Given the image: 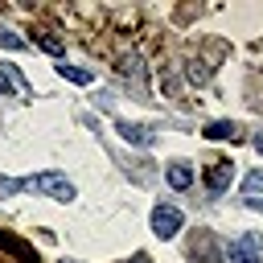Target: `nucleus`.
Wrapping results in <instances>:
<instances>
[{
  "label": "nucleus",
  "instance_id": "f257e3e1",
  "mask_svg": "<svg viewBox=\"0 0 263 263\" xmlns=\"http://www.w3.org/2000/svg\"><path fill=\"white\" fill-rule=\"evenodd\" d=\"M25 189L49 193L53 201H74V185H70L66 177H58V173H37V177H29V181H25Z\"/></svg>",
  "mask_w": 263,
  "mask_h": 263
},
{
  "label": "nucleus",
  "instance_id": "f03ea898",
  "mask_svg": "<svg viewBox=\"0 0 263 263\" xmlns=\"http://www.w3.org/2000/svg\"><path fill=\"white\" fill-rule=\"evenodd\" d=\"M181 222H185V218H181L177 205H164V201H160V205L152 210V230H156L160 238H173V234L181 230Z\"/></svg>",
  "mask_w": 263,
  "mask_h": 263
},
{
  "label": "nucleus",
  "instance_id": "7ed1b4c3",
  "mask_svg": "<svg viewBox=\"0 0 263 263\" xmlns=\"http://www.w3.org/2000/svg\"><path fill=\"white\" fill-rule=\"evenodd\" d=\"M230 177H234V164H230V160L218 156V160L205 164V189H210V193H226V189H230Z\"/></svg>",
  "mask_w": 263,
  "mask_h": 263
},
{
  "label": "nucleus",
  "instance_id": "20e7f679",
  "mask_svg": "<svg viewBox=\"0 0 263 263\" xmlns=\"http://www.w3.org/2000/svg\"><path fill=\"white\" fill-rule=\"evenodd\" d=\"M0 263H37V255H33L21 238H12V234L0 230Z\"/></svg>",
  "mask_w": 263,
  "mask_h": 263
},
{
  "label": "nucleus",
  "instance_id": "39448f33",
  "mask_svg": "<svg viewBox=\"0 0 263 263\" xmlns=\"http://www.w3.org/2000/svg\"><path fill=\"white\" fill-rule=\"evenodd\" d=\"M226 259H230V263H263V259H259V234H247L242 242H230Z\"/></svg>",
  "mask_w": 263,
  "mask_h": 263
},
{
  "label": "nucleus",
  "instance_id": "423d86ee",
  "mask_svg": "<svg viewBox=\"0 0 263 263\" xmlns=\"http://www.w3.org/2000/svg\"><path fill=\"white\" fill-rule=\"evenodd\" d=\"M119 136H123L127 144H152V140H156L152 127H144V123H127V119L119 123Z\"/></svg>",
  "mask_w": 263,
  "mask_h": 263
},
{
  "label": "nucleus",
  "instance_id": "0eeeda50",
  "mask_svg": "<svg viewBox=\"0 0 263 263\" xmlns=\"http://www.w3.org/2000/svg\"><path fill=\"white\" fill-rule=\"evenodd\" d=\"M168 185H173V189H189V185H193V168H189L185 160H173V164H168Z\"/></svg>",
  "mask_w": 263,
  "mask_h": 263
},
{
  "label": "nucleus",
  "instance_id": "6e6552de",
  "mask_svg": "<svg viewBox=\"0 0 263 263\" xmlns=\"http://www.w3.org/2000/svg\"><path fill=\"white\" fill-rule=\"evenodd\" d=\"M119 74H123V78H144V62H140L136 49H132V53H119Z\"/></svg>",
  "mask_w": 263,
  "mask_h": 263
},
{
  "label": "nucleus",
  "instance_id": "1a4fd4ad",
  "mask_svg": "<svg viewBox=\"0 0 263 263\" xmlns=\"http://www.w3.org/2000/svg\"><path fill=\"white\" fill-rule=\"evenodd\" d=\"M205 136H210V140H238V123L218 119V123H210V127H205Z\"/></svg>",
  "mask_w": 263,
  "mask_h": 263
},
{
  "label": "nucleus",
  "instance_id": "9d476101",
  "mask_svg": "<svg viewBox=\"0 0 263 263\" xmlns=\"http://www.w3.org/2000/svg\"><path fill=\"white\" fill-rule=\"evenodd\" d=\"M58 74H62V78H70V82H78V86H86V82H90V78H95V74H90V70H78V66H66V62H62V66H58Z\"/></svg>",
  "mask_w": 263,
  "mask_h": 263
},
{
  "label": "nucleus",
  "instance_id": "9b49d317",
  "mask_svg": "<svg viewBox=\"0 0 263 263\" xmlns=\"http://www.w3.org/2000/svg\"><path fill=\"white\" fill-rule=\"evenodd\" d=\"M33 41H37L45 53H62V37H53V33H33Z\"/></svg>",
  "mask_w": 263,
  "mask_h": 263
},
{
  "label": "nucleus",
  "instance_id": "f8f14e48",
  "mask_svg": "<svg viewBox=\"0 0 263 263\" xmlns=\"http://www.w3.org/2000/svg\"><path fill=\"white\" fill-rule=\"evenodd\" d=\"M242 193H247L251 201H259V193H263V173H251V177L242 181Z\"/></svg>",
  "mask_w": 263,
  "mask_h": 263
},
{
  "label": "nucleus",
  "instance_id": "ddd939ff",
  "mask_svg": "<svg viewBox=\"0 0 263 263\" xmlns=\"http://www.w3.org/2000/svg\"><path fill=\"white\" fill-rule=\"evenodd\" d=\"M185 74H189V82H205V78H210V70H205V62H197V58H189V66H185Z\"/></svg>",
  "mask_w": 263,
  "mask_h": 263
},
{
  "label": "nucleus",
  "instance_id": "4468645a",
  "mask_svg": "<svg viewBox=\"0 0 263 263\" xmlns=\"http://www.w3.org/2000/svg\"><path fill=\"white\" fill-rule=\"evenodd\" d=\"M0 45H4V49H25V41H21L16 33H8V29H0Z\"/></svg>",
  "mask_w": 263,
  "mask_h": 263
},
{
  "label": "nucleus",
  "instance_id": "2eb2a0df",
  "mask_svg": "<svg viewBox=\"0 0 263 263\" xmlns=\"http://www.w3.org/2000/svg\"><path fill=\"white\" fill-rule=\"evenodd\" d=\"M16 90V82H12V70H0V99L4 95H12Z\"/></svg>",
  "mask_w": 263,
  "mask_h": 263
},
{
  "label": "nucleus",
  "instance_id": "dca6fc26",
  "mask_svg": "<svg viewBox=\"0 0 263 263\" xmlns=\"http://www.w3.org/2000/svg\"><path fill=\"white\" fill-rule=\"evenodd\" d=\"M127 263H152V259H148V255H136V259H127Z\"/></svg>",
  "mask_w": 263,
  "mask_h": 263
},
{
  "label": "nucleus",
  "instance_id": "f3484780",
  "mask_svg": "<svg viewBox=\"0 0 263 263\" xmlns=\"http://www.w3.org/2000/svg\"><path fill=\"white\" fill-rule=\"evenodd\" d=\"M62 263H70V259H62Z\"/></svg>",
  "mask_w": 263,
  "mask_h": 263
}]
</instances>
